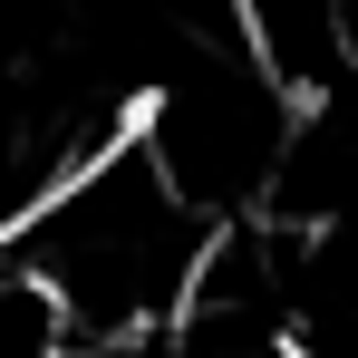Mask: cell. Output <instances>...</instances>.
Here are the masks:
<instances>
[{
	"label": "cell",
	"mask_w": 358,
	"mask_h": 358,
	"mask_svg": "<svg viewBox=\"0 0 358 358\" xmlns=\"http://www.w3.org/2000/svg\"><path fill=\"white\" fill-rule=\"evenodd\" d=\"M281 242V329L300 358H358V184L310 213V223H271Z\"/></svg>",
	"instance_id": "obj_2"
},
{
	"label": "cell",
	"mask_w": 358,
	"mask_h": 358,
	"mask_svg": "<svg viewBox=\"0 0 358 358\" xmlns=\"http://www.w3.org/2000/svg\"><path fill=\"white\" fill-rule=\"evenodd\" d=\"M213 242L223 213H203L136 126L10 223V271L59 300L78 358H175Z\"/></svg>",
	"instance_id": "obj_1"
}]
</instances>
